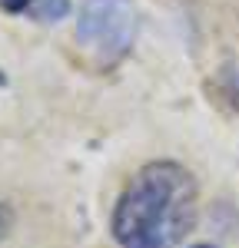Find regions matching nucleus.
I'll return each instance as SVG.
<instances>
[{"label": "nucleus", "mask_w": 239, "mask_h": 248, "mask_svg": "<svg viewBox=\"0 0 239 248\" xmlns=\"http://www.w3.org/2000/svg\"><path fill=\"white\" fill-rule=\"evenodd\" d=\"M70 14V0H37L30 7V17L37 23H57Z\"/></svg>", "instance_id": "20e7f679"}, {"label": "nucleus", "mask_w": 239, "mask_h": 248, "mask_svg": "<svg viewBox=\"0 0 239 248\" xmlns=\"http://www.w3.org/2000/svg\"><path fill=\"white\" fill-rule=\"evenodd\" d=\"M189 248H219V245H209V242H203V245H189Z\"/></svg>", "instance_id": "0eeeda50"}, {"label": "nucleus", "mask_w": 239, "mask_h": 248, "mask_svg": "<svg viewBox=\"0 0 239 248\" xmlns=\"http://www.w3.org/2000/svg\"><path fill=\"white\" fill-rule=\"evenodd\" d=\"M209 93L216 96L219 106H226L233 116H239V63H222L213 79H209Z\"/></svg>", "instance_id": "7ed1b4c3"}, {"label": "nucleus", "mask_w": 239, "mask_h": 248, "mask_svg": "<svg viewBox=\"0 0 239 248\" xmlns=\"http://www.w3.org/2000/svg\"><path fill=\"white\" fill-rule=\"evenodd\" d=\"M199 218L196 175L183 162L156 159L139 166L123 186L110 232L120 248H176Z\"/></svg>", "instance_id": "f257e3e1"}, {"label": "nucleus", "mask_w": 239, "mask_h": 248, "mask_svg": "<svg viewBox=\"0 0 239 248\" xmlns=\"http://www.w3.org/2000/svg\"><path fill=\"white\" fill-rule=\"evenodd\" d=\"M73 40L100 66L120 63L137 40V7H133V0H83V7L77 14Z\"/></svg>", "instance_id": "f03ea898"}, {"label": "nucleus", "mask_w": 239, "mask_h": 248, "mask_svg": "<svg viewBox=\"0 0 239 248\" xmlns=\"http://www.w3.org/2000/svg\"><path fill=\"white\" fill-rule=\"evenodd\" d=\"M10 229H14V209H10V205L0 199V242L10 235Z\"/></svg>", "instance_id": "39448f33"}, {"label": "nucleus", "mask_w": 239, "mask_h": 248, "mask_svg": "<svg viewBox=\"0 0 239 248\" xmlns=\"http://www.w3.org/2000/svg\"><path fill=\"white\" fill-rule=\"evenodd\" d=\"M37 0H0V10H7V14H23V10H30Z\"/></svg>", "instance_id": "423d86ee"}]
</instances>
